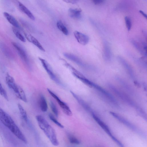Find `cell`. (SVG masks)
<instances>
[{"instance_id":"cell-1","label":"cell","mask_w":147,"mask_h":147,"mask_svg":"<svg viewBox=\"0 0 147 147\" xmlns=\"http://www.w3.org/2000/svg\"><path fill=\"white\" fill-rule=\"evenodd\" d=\"M36 120L39 127L43 131L52 144L55 146H58L59 142L54 129L42 116L38 117Z\"/></svg>"},{"instance_id":"cell-2","label":"cell","mask_w":147,"mask_h":147,"mask_svg":"<svg viewBox=\"0 0 147 147\" xmlns=\"http://www.w3.org/2000/svg\"><path fill=\"white\" fill-rule=\"evenodd\" d=\"M6 84L15 94L17 97L25 102H27V99L25 93L22 88L15 82L13 78L8 73L5 77Z\"/></svg>"},{"instance_id":"cell-3","label":"cell","mask_w":147,"mask_h":147,"mask_svg":"<svg viewBox=\"0 0 147 147\" xmlns=\"http://www.w3.org/2000/svg\"><path fill=\"white\" fill-rule=\"evenodd\" d=\"M0 120L14 134H17L20 129L10 116L0 107Z\"/></svg>"},{"instance_id":"cell-4","label":"cell","mask_w":147,"mask_h":147,"mask_svg":"<svg viewBox=\"0 0 147 147\" xmlns=\"http://www.w3.org/2000/svg\"><path fill=\"white\" fill-rule=\"evenodd\" d=\"M38 59L40 61L43 67L45 70L50 78L56 83L61 86H63L59 79L55 74L51 66L45 59L40 57Z\"/></svg>"},{"instance_id":"cell-5","label":"cell","mask_w":147,"mask_h":147,"mask_svg":"<svg viewBox=\"0 0 147 147\" xmlns=\"http://www.w3.org/2000/svg\"><path fill=\"white\" fill-rule=\"evenodd\" d=\"M109 87L110 89L112 90L117 96L128 105L135 107L136 109L139 107L136 105L134 101L125 93L119 90L112 85L110 84Z\"/></svg>"},{"instance_id":"cell-6","label":"cell","mask_w":147,"mask_h":147,"mask_svg":"<svg viewBox=\"0 0 147 147\" xmlns=\"http://www.w3.org/2000/svg\"><path fill=\"white\" fill-rule=\"evenodd\" d=\"M47 90L49 93L57 101L64 113L67 115L71 116L72 115V112L67 104L61 100L50 89L47 88Z\"/></svg>"},{"instance_id":"cell-7","label":"cell","mask_w":147,"mask_h":147,"mask_svg":"<svg viewBox=\"0 0 147 147\" xmlns=\"http://www.w3.org/2000/svg\"><path fill=\"white\" fill-rule=\"evenodd\" d=\"M12 44L21 59L27 65H29L28 58L25 50L19 43L13 42Z\"/></svg>"},{"instance_id":"cell-8","label":"cell","mask_w":147,"mask_h":147,"mask_svg":"<svg viewBox=\"0 0 147 147\" xmlns=\"http://www.w3.org/2000/svg\"><path fill=\"white\" fill-rule=\"evenodd\" d=\"M92 115L95 121L112 139L115 142L117 141V139L112 135L108 127L94 113H92Z\"/></svg>"},{"instance_id":"cell-9","label":"cell","mask_w":147,"mask_h":147,"mask_svg":"<svg viewBox=\"0 0 147 147\" xmlns=\"http://www.w3.org/2000/svg\"><path fill=\"white\" fill-rule=\"evenodd\" d=\"M74 34L75 38L80 44L84 45L88 43L89 38L87 35L77 31H74Z\"/></svg>"},{"instance_id":"cell-10","label":"cell","mask_w":147,"mask_h":147,"mask_svg":"<svg viewBox=\"0 0 147 147\" xmlns=\"http://www.w3.org/2000/svg\"><path fill=\"white\" fill-rule=\"evenodd\" d=\"M110 113L118 121L123 124L126 126H127V127H128L130 129H131L135 131L137 130V129L136 127L132 124L129 122L128 121L122 117H121L118 114L113 112H110Z\"/></svg>"},{"instance_id":"cell-11","label":"cell","mask_w":147,"mask_h":147,"mask_svg":"<svg viewBox=\"0 0 147 147\" xmlns=\"http://www.w3.org/2000/svg\"><path fill=\"white\" fill-rule=\"evenodd\" d=\"M63 55L67 59L81 67H85L86 66V64L81 59L74 55L69 53H63Z\"/></svg>"},{"instance_id":"cell-12","label":"cell","mask_w":147,"mask_h":147,"mask_svg":"<svg viewBox=\"0 0 147 147\" xmlns=\"http://www.w3.org/2000/svg\"><path fill=\"white\" fill-rule=\"evenodd\" d=\"M24 35L26 38L29 42L32 43L41 51L44 52L45 51V50L42 45L36 38L27 33H25Z\"/></svg>"},{"instance_id":"cell-13","label":"cell","mask_w":147,"mask_h":147,"mask_svg":"<svg viewBox=\"0 0 147 147\" xmlns=\"http://www.w3.org/2000/svg\"><path fill=\"white\" fill-rule=\"evenodd\" d=\"M119 61L127 70L129 75L132 78L134 77V74L132 68L129 64L122 57H117Z\"/></svg>"},{"instance_id":"cell-14","label":"cell","mask_w":147,"mask_h":147,"mask_svg":"<svg viewBox=\"0 0 147 147\" xmlns=\"http://www.w3.org/2000/svg\"><path fill=\"white\" fill-rule=\"evenodd\" d=\"M3 14L4 17L7 21L12 25L14 27L21 29L18 22L13 16L6 12H4Z\"/></svg>"},{"instance_id":"cell-15","label":"cell","mask_w":147,"mask_h":147,"mask_svg":"<svg viewBox=\"0 0 147 147\" xmlns=\"http://www.w3.org/2000/svg\"><path fill=\"white\" fill-rule=\"evenodd\" d=\"M18 5L20 9L31 20H34L35 18L32 12L22 3L18 1Z\"/></svg>"},{"instance_id":"cell-16","label":"cell","mask_w":147,"mask_h":147,"mask_svg":"<svg viewBox=\"0 0 147 147\" xmlns=\"http://www.w3.org/2000/svg\"><path fill=\"white\" fill-rule=\"evenodd\" d=\"M82 10L80 8H70L68 10L69 16L74 18L79 19L81 17Z\"/></svg>"},{"instance_id":"cell-17","label":"cell","mask_w":147,"mask_h":147,"mask_svg":"<svg viewBox=\"0 0 147 147\" xmlns=\"http://www.w3.org/2000/svg\"><path fill=\"white\" fill-rule=\"evenodd\" d=\"M70 92L74 98L85 109L88 111H90V107L84 100L73 91H71Z\"/></svg>"},{"instance_id":"cell-18","label":"cell","mask_w":147,"mask_h":147,"mask_svg":"<svg viewBox=\"0 0 147 147\" xmlns=\"http://www.w3.org/2000/svg\"><path fill=\"white\" fill-rule=\"evenodd\" d=\"M38 104L39 107L41 111L43 112H46L48 109V105L46 99L43 95H40Z\"/></svg>"},{"instance_id":"cell-19","label":"cell","mask_w":147,"mask_h":147,"mask_svg":"<svg viewBox=\"0 0 147 147\" xmlns=\"http://www.w3.org/2000/svg\"><path fill=\"white\" fill-rule=\"evenodd\" d=\"M103 48L104 57L106 60L109 61L111 58V54L110 47L107 42H104Z\"/></svg>"},{"instance_id":"cell-20","label":"cell","mask_w":147,"mask_h":147,"mask_svg":"<svg viewBox=\"0 0 147 147\" xmlns=\"http://www.w3.org/2000/svg\"><path fill=\"white\" fill-rule=\"evenodd\" d=\"M57 26L58 28L65 35L69 34V31L66 27L62 21L58 20L57 23Z\"/></svg>"},{"instance_id":"cell-21","label":"cell","mask_w":147,"mask_h":147,"mask_svg":"<svg viewBox=\"0 0 147 147\" xmlns=\"http://www.w3.org/2000/svg\"><path fill=\"white\" fill-rule=\"evenodd\" d=\"M18 105L22 118L25 122H28V119L26 111L23 107L20 104L18 103Z\"/></svg>"},{"instance_id":"cell-22","label":"cell","mask_w":147,"mask_h":147,"mask_svg":"<svg viewBox=\"0 0 147 147\" xmlns=\"http://www.w3.org/2000/svg\"><path fill=\"white\" fill-rule=\"evenodd\" d=\"M12 30L13 33L18 39L23 42H25V38L18 29L13 27H12Z\"/></svg>"},{"instance_id":"cell-23","label":"cell","mask_w":147,"mask_h":147,"mask_svg":"<svg viewBox=\"0 0 147 147\" xmlns=\"http://www.w3.org/2000/svg\"><path fill=\"white\" fill-rule=\"evenodd\" d=\"M125 20L126 27L128 30H130L132 26V21L131 18L128 16L125 17Z\"/></svg>"},{"instance_id":"cell-24","label":"cell","mask_w":147,"mask_h":147,"mask_svg":"<svg viewBox=\"0 0 147 147\" xmlns=\"http://www.w3.org/2000/svg\"><path fill=\"white\" fill-rule=\"evenodd\" d=\"M68 138L69 142L73 144H79L80 142L79 140L74 136L69 135L68 136Z\"/></svg>"},{"instance_id":"cell-25","label":"cell","mask_w":147,"mask_h":147,"mask_svg":"<svg viewBox=\"0 0 147 147\" xmlns=\"http://www.w3.org/2000/svg\"><path fill=\"white\" fill-rule=\"evenodd\" d=\"M49 116L50 120L53 122L55 123L58 126L61 128H64V127L63 125L59 123L53 115L51 113H49Z\"/></svg>"},{"instance_id":"cell-26","label":"cell","mask_w":147,"mask_h":147,"mask_svg":"<svg viewBox=\"0 0 147 147\" xmlns=\"http://www.w3.org/2000/svg\"><path fill=\"white\" fill-rule=\"evenodd\" d=\"M50 106L53 112L56 117H58L59 114L58 110L55 104L52 101L50 102Z\"/></svg>"},{"instance_id":"cell-27","label":"cell","mask_w":147,"mask_h":147,"mask_svg":"<svg viewBox=\"0 0 147 147\" xmlns=\"http://www.w3.org/2000/svg\"><path fill=\"white\" fill-rule=\"evenodd\" d=\"M0 94L7 100H8L7 93L0 82Z\"/></svg>"},{"instance_id":"cell-28","label":"cell","mask_w":147,"mask_h":147,"mask_svg":"<svg viewBox=\"0 0 147 147\" xmlns=\"http://www.w3.org/2000/svg\"><path fill=\"white\" fill-rule=\"evenodd\" d=\"M103 0H93L92 1L93 3L95 5H100L101 4L104 2Z\"/></svg>"},{"instance_id":"cell-29","label":"cell","mask_w":147,"mask_h":147,"mask_svg":"<svg viewBox=\"0 0 147 147\" xmlns=\"http://www.w3.org/2000/svg\"><path fill=\"white\" fill-rule=\"evenodd\" d=\"M64 1L69 3H71L72 4H76V3L78 1L76 0H64Z\"/></svg>"},{"instance_id":"cell-30","label":"cell","mask_w":147,"mask_h":147,"mask_svg":"<svg viewBox=\"0 0 147 147\" xmlns=\"http://www.w3.org/2000/svg\"><path fill=\"white\" fill-rule=\"evenodd\" d=\"M139 12L144 18H145L146 19L147 18L146 14L143 11L140 10L139 11Z\"/></svg>"}]
</instances>
